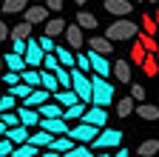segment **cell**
Returning a JSON list of instances; mask_svg holds the SVG:
<instances>
[{
	"instance_id": "obj_50",
	"label": "cell",
	"mask_w": 159,
	"mask_h": 157,
	"mask_svg": "<svg viewBox=\"0 0 159 157\" xmlns=\"http://www.w3.org/2000/svg\"><path fill=\"white\" fill-rule=\"evenodd\" d=\"M37 157H60V151H54V149L48 146V149H43V151H37Z\"/></svg>"
},
{
	"instance_id": "obj_36",
	"label": "cell",
	"mask_w": 159,
	"mask_h": 157,
	"mask_svg": "<svg viewBox=\"0 0 159 157\" xmlns=\"http://www.w3.org/2000/svg\"><path fill=\"white\" fill-rule=\"evenodd\" d=\"M139 157H153L159 151V140H145V143H139Z\"/></svg>"
},
{
	"instance_id": "obj_44",
	"label": "cell",
	"mask_w": 159,
	"mask_h": 157,
	"mask_svg": "<svg viewBox=\"0 0 159 157\" xmlns=\"http://www.w3.org/2000/svg\"><path fill=\"white\" fill-rule=\"evenodd\" d=\"M77 69H83V71H91V60H88V54H83V52H77Z\"/></svg>"
},
{
	"instance_id": "obj_58",
	"label": "cell",
	"mask_w": 159,
	"mask_h": 157,
	"mask_svg": "<svg viewBox=\"0 0 159 157\" xmlns=\"http://www.w3.org/2000/svg\"><path fill=\"white\" fill-rule=\"evenodd\" d=\"M151 3H159V0H151Z\"/></svg>"
},
{
	"instance_id": "obj_56",
	"label": "cell",
	"mask_w": 159,
	"mask_h": 157,
	"mask_svg": "<svg viewBox=\"0 0 159 157\" xmlns=\"http://www.w3.org/2000/svg\"><path fill=\"white\" fill-rule=\"evenodd\" d=\"M153 20H156V26H159V12H156V14H153Z\"/></svg>"
},
{
	"instance_id": "obj_55",
	"label": "cell",
	"mask_w": 159,
	"mask_h": 157,
	"mask_svg": "<svg viewBox=\"0 0 159 157\" xmlns=\"http://www.w3.org/2000/svg\"><path fill=\"white\" fill-rule=\"evenodd\" d=\"M3 66H6V63H3V57H0V74H3Z\"/></svg>"
},
{
	"instance_id": "obj_41",
	"label": "cell",
	"mask_w": 159,
	"mask_h": 157,
	"mask_svg": "<svg viewBox=\"0 0 159 157\" xmlns=\"http://www.w3.org/2000/svg\"><path fill=\"white\" fill-rule=\"evenodd\" d=\"M57 66H60L57 54H54V52H46V57H43V66H40V69H48V71H54Z\"/></svg>"
},
{
	"instance_id": "obj_30",
	"label": "cell",
	"mask_w": 159,
	"mask_h": 157,
	"mask_svg": "<svg viewBox=\"0 0 159 157\" xmlns=\"http://www.w3.org/2000/svg\"><path fill=\"white\" fill-rule=\"evenodd\" d=\"M66 157H94V151L88 149V143H74L68 151H63Z\"/></svg>"
},
{
	"instance_id": "obj_13",
	"label": "cell",
	"mask_w": 159,
	"mask_h": 157,
	"mask_svg": "<svg viewBox=\"0 0 159 157\" xmlns=\"http://www.w3.org/2000/svg\"><path fill=\"white\" fill-rule=\"evenodd\" d=\"M111 71H114V77H116L119 83H131V63L125 60V57H119V60H114Z\"/></svg>"
},
{
	"instance_id": "obj_3",
	"label": "cell",
	"mask_w": 159,
	"mask_h": 157,
	"mask_svg": "<svg viewBox=\"0 0 159 157\" xmlns=\"http://www.w3.org/2000/svg\"><path fill=\"white\" fill-rule=\"evenodd\" d=\"M97 134H99V126L85 123V120H80L77 126H71V129H68V137H71L74 143H91Z\"/></svg>"
},
{
	"instance_id": "obj_2",
	"label": "cell",
	"mask_w": 159,
	"mask_h": 157,
	"mask_svg": "<svg viewBox=\"0 0 159 157\" xmlns=\"http://www.w3.org/2000/svg\"><path fill=\"white\" fill-rule=\"evenodd\" d=\"M139 34V26L136 23H131L128 17H122V20H116V23H111L108 29H105V37L114 43V40H134V37Z\"/></svg>"
},
{
	"instance_id": "obj_26",
	"label": "cell",
	"mask_w": 159,
	"mask_h": 157,
	"mask_svg": "<svg viewBox=\"0 0 159 157\" xmlns=\"http://www.w3.org/2000/svg\"><path fill=\"white\" fill-rule=\"evenodd\" d=\"M54 54H57V60L63 63L66 69H71V66H77V60H74V52L68 49V46H57L54 49Z\"/></svg>"
},
{
	"instance_id": "obj_61",
	"label": "cell",
	"mask_w": 159,
	"mask_h": 157,
	"mask_svg": "<svg viewBox=\"0 0 159 157\" xmlns=\"http://www.w3.org/2000/svg\"><path fill=\"white\" fill-rule=\"evenodd\" d=\"M9 157H14V154H9Z\"/></svg>"
},
{
	"instance_id": "obj_19",
	"label": "cell",
	"mask_w": 159,
	"mask_h": 157,
	"mask_svg": "<svg viewBox=\"0 0 159 157\" xmlns=\"http://www.w3.org/2000/svg\"><path fill=\"white\" fill-rule=\"evenodd\" d=\"M3 63H6V69H11V71H23V69H29V66H26V57L17 54V52L3 54Z\"/></svg>"
},
{
	"instance_id": "obj_20",
	"label": "cell",
	"mask_w": 159,
	"mask_h": 157,
	"mask_svg": "<svg viewBox=\"0 0 159 157\" xmlns=\"http://www.w3.org/2000/svg\"><path fill=\"white\" fill-rule=\"evenodd\" d=\"M134 111L142 117V120H159V106H153V103H139V106H134Z\"/></svg>"
},
{
	"instance_id": "obj_14",
	"label": "cell",
	"mask_w": 159,
	"mask_h": 157,
	"mask_svg": "<svg viewBox=\"0 0 159 157\" xmlns=\"http://www.w3.org/2000/svg\"><path fill=\"white\" fill-rule=\"evenodd\" d=\"M17 114H20V123H23V126H29V129L40 126V111H37V109H31V106H20Z\"/></svg>"
},
{
	"instance_id": "obj_25",
	"label": "cell",
	"mask_w": 159,
	"mask_h": 157,
	"mask_svg": "<svg viewBox=\"0 0 159 157\" xmlns=\"http://www.w3.org/2000/svg\"><path fill=\"white\" fill-rule=\"evenodd\" d=\"M11 40H29L31 37V23L29 20H23V23H17V26H11Z\"/></svg>"
},
{
	"instance_id": "obj_42",
	"label": "cell",
	"mask_w": 159,
	"mask_h": 157,
	"mask_svg": "<svg viewBox=\"0 0 159 157\" xmlns=\"http://www.w3.org/2000/svg\"><path fill=\"white\" fill-rule=\"evenodd\" d=\"M11 109H17V97H14V94L0 97V111H11Z\"/></svg>"
},
{
	"instance_id": "obj_38",
	"label": "cell",
	"mask_w": 159,
	"mask_h": 157,
	"mask_svg": "<svg viewBox=\"0 0 159 157\" xmlns=\"http://www.w3.org/2000/svg\"><path fill=\"white\" fill-rule=\"evenodd\" d=\"M11 94L17 97V100H26V97L31 94V86H29V83H23V80H20V83H14V86H11Z\"/></svg>"
},
{
	"instance_id": "obj_46",
	"label": "cell",
	"mask_w": 159,
	"mask_h": 157,
	"mask_svg": "<svg viewBox=\"0 0 159 157\" xmlns=\"http://www.w3.org/2000/svg\"><path fill=\"white\" fill-rule=\"evenodd\" d=\"M40 49H43V52H54L57 49V43H54V37H48V34H43V37H40Z\"/></svg>"
},
{
	"instance_id": "obj_21",
	"label": "cell",
	"mask_w": 159,
	"mask_h": 157,
	"mask_svg": "<svg viewBox=\"0 0 159 157\" xmlns=\"http://www.w3.org/2000/svg\"><path fill=\"white\" fill-rule=\"evenodd\" d=\"M88 49H94L99 54H111L114 52V43L108 40V37H88Z\"/></svg>"
},
{
	"instance_id": "obj_35",
	"label": "cell",
	"mask_w": 159,
	"mask_h": 157,
	"mask_svg": "<svg viewBox=\"0 0 159 157\" xmlns=\"http://www.w3.org/2000/svg\"><path fill=\"white\" fill-rule=\"evenodd\" d=\"M136 37H139V40H142V46H145V52H153V54L159 52V40H156V37H153V34H148V32H139Z\"/></svg>"
},
{
	"instance_id": "obj_59",
	"label": "cell",
	"mask_w": 159,
	"mask_h": 157,
	"mask_svg": "<svg viewBox=\"0 0 159 157\" xmlns=\"http://www.w3.org/2000/svg\"><path fill=\"white\" fill-rule=\"evenodd\" d=\"M131 3H139V0H131Z\"/></svg>"
},
{
	"instance_id": "obj_4",
	"label": "cell",
	"mask_w": 159,
	"mask_h": 157,
	"mask_svg": "<svg viewBox=\"0 0 159 157\" xmlns=\"http://www.w3.org/2000/svg\"><path fill=\"white\" fill-rule=\"evenodd\" d=\"M122 143V131L119 129H99V134L91 140L94 149H116Z\"/></svg>"
},
{
	"instance_id": "obj_23",
	"label": "cell",
	"mask_w": 159,
	"mask_h": 157,
	"mask_svg": "<svg viewBox=\"0 0 159 157\" xmlns=\"http://www.w3.org/2000/svg\"><path fill=\"white\" fill-rule=\"evenodd\" d=\"M40 86H43V89H48L51 94L60 89V83H57V74L54 71H48V69H40Z\"/></svg>"
},
{
	"instance_id": "obj_28",
	"label": "cell",
	"mask_w": 159,
	"mask_h": 157,
	"mask_svg": "<svg viewBox=\"0 0 159 157\" xmlns=\"http://www.w3.org/2000/svg\"><path fill=\"white\" fill-rule=\"evenodd\" d=\"M142 69H145V74H148V77H156V74H159V60H156V54H153V52H145Z\"/></svg>"
},
{
	"instance_id": "obj_53",
	"label": "cell",
	"mask_w": 159,
	"mask_h": 157,
	"mask_svg": "<svg viewBox=\"0 0 159 157\" xmlns=\"http://www.w3.org/2000/svg\"><path fill=\"white\" fill-rule=\"evenodd\" d=\"M111 157H128V151H122V149H116V151H114Z\"/></svg>"
},
{
	"instance_id": "obj_22",
	"label": "cell",
	"mask_w": 159,
	"mask_h": 157,
	"mask_svg": "<svg viewBox=\"0 0 159 157\" xmlns=\"http://www.w3.org/2000/svg\"><path fill=\"white\" fill-rule=\"evenodd\" d=\"M29 134H31V131H29V126H23V123L6 131V137H9V140H11L14 146H17V143H26V140H29Z\"/></svg>"
},
{
	"instance_id": "obj_52",
	"label": "cell",
	"mask_w": 159,
	"mask_h": 157,
	"mask_svg": "<svg viewBox=\"0 0 159 157\" xmlns=\"http://www.w3.org/2000/svg\"><path fill=\"white\" fill-rule=\"evenodd\" d=\"M6 131H9V126H6L3 120H0V137H6Z\"/></svg>"
},
{
	"instance_id": "obj_9",
	"label": "cell",
	"mask_w": 159,
	"mask_h": 157,
	"mask_svg": "<svg viewBox=\"0 0 159 157\" xmlns=\"http://www.w3.org/2000/svg\"><path fill=\"white\" fill-rule=\"evenodd\" d=\"M83 120L85 123H94V126H99V129H102L105 123H108V111H105V106H88L85 109V114H83Z\"/></svg>"
},
{
	"instance_id": "obj_43",
	"label": "cell",
	"mask_w": 159,
	"mask_h": 157,
	"mask_svg": "<svg viewBox=\"0 0 159 157\" xmlns=\"http://www.w3.org/2000/svg\"><path fill=\"white\" fill-rule=\"evenodd\" d=\"M0 80H3V83H6V86L11 89L14 83H20V71H11V69H9L6 74H0Z\"/></svg>"
},
{
	"instance_id": "obj_7",
	"label": "cell",
	"mask_w": 159,
	"mask_h": 157,
	"mask_svg": "<svg viewBox=\"0 0 159 157\" xmlns=\"http://www.w3.org/2000/svg\"><path fill=\"white\" fill-rule=\"evenodd\" d=\"M105 57H108V54H99V52L88 49V60H91V71H94V74H102V77L114 74V71H111V63L105 60Z\"/></svg>"
},
{
	"instance_id": "obj_8",
	"label": "cell",
	"mask_w": 159,
	"mask_h": 157,
	"mask_svg": "<svg viewBox=\"0 0 159 157\" xmlns=\"http://www.w3.org/2000/svg\"><path fill=\"white\" fill-rule=\"evenodd\" d=\"M26 66L29 69H40V66H43V57H46V52L43 49H40V43L37 40H29V46H26Z\"/></svg>"
},
{
	"instance_id": "obj_33",
	"label": "cell",
	"mask_w": 159,
	"mask_h": 157,
	"mask_svg": "<svg viewBox=\"0 0 159 157\" xmlns=\"http://www.w3.org/2000/svg\"><path fill=\"white\" fill-rule=\"evenodd\" d=\"M134 106H136V100L128 94V97H122V100H116V114H119V117H128V114L134 111Z\"/></svg>"
},
{
	"instance_id": "obj_12",
	"label": "cell",
	"mask_w": 159,
	"mask_h": 157,
	"mask_svg": "<svg viewBox=\"0 0 159 157\" xmlns=\"http://www.w3.org/2000/svg\"><path fill=\"white\" fill-rule=\"evenodd\" d=\"M46 100H51V91H48V89H43V86H37V89H31V94L23 100V106H31V109H37V106H43Z\"/></svg>"
},
{
	"instance_id": "obj_24",
	"label": "cell",
	"mask_w": 159,
	"mask_h": 157,
	"mask_svg": "<svg viewBox=\"0 0 159 157\" xmlns=\"http://www.w3.org/2000/svg\"><path fill=\"white\" fill-rule=\"evenodd\" d=\"M37 111H40V117H63V106H60L57 100H54V103L46 100L43 106H37Z\"/></svg>"
},
{
	"instance_id": "obj_27",
	"label": "cell",
	"mask_w": 159,
	"mask_h": 157,
	"mask_svg": "<svg viewBox=\"0 0 159 157\" xmlns=\"http://www.w3.org/2000/svg\"><path fill=\"white\" fill-rule=\"evenodd\" d=\"M128 60H134V63H139V66H142V60H145V46H142L139 37H134V40H131V54H128Z\"/></svg>"
},
{
	"instance_id": "obj_29",
	"label": "cell",
	"mask_w": 159,
	"mask_h": 157,
	"mask_svg": "<svg viewBox=\"0 0 159 157\" xmlns=\"http://www.w3.org/2000/svg\"><path fill=\"white\" fill-rule=\"evenodd\" d=\"M37 151H40V149H37L34 143H29V140H26V143H17L11 154H14V157H37Z\"/></svg>"
},
{
	"instance_id": "obj_1",
	"label": "cell",
	"mask_w": 159,
	"mask_h": 157,
	"mask_svg": "<svg viewBox=\"0 0 159 157\" xmlns=\"http://www.w3.org/2000/svg\"><path fill=\"white\" fill-rule=\"evenodd\" d=\"M91 103L111 106L114 103V83H108L102 74H91Z\"/></svg>"
},
{
	"instance_id": "obj_10",
	"label": "cell",
	"mask_w": 159,
	"mask_h": 157,
	"mask_svg": "<svg viewBox=\"0 0 159 157\" xmlns=\"http://www.w3.org/2000/svg\"><path fill=\"white\" fill-rule=\"evenodd\" d=\"M23 20H29L31 26L34 23H46L48 20V6H26L23 9Z\"/></svg>"
},
{
	"instance_id": "obj_32",
	"label": "cell",
	"mask_w": 159,
	"mask_h": 157,
	"mask_svg": "<svg viewBox=\"0 0 159 157\" xmlns=\"http://www.w3.org/2000/svg\"><path fill=\"white\" fill-rule=\"evenodd\" d=\"M20 80L29 83L31 89H37L40 86V69H23V71H20Z\"/></svg>"
},
{
	"instance_id": "obj_31",
	"label": "cell",
	"mask_w": 159,
	"mask_h": 157,
	"mask_svg": "<svg viewBox=\"0 0 159 157\" xmlns=\"http://www.w3.org/2000/svg\"><path fill=\"white\" fill-rule=\"evenodd\" d=\"M71 146H74V140H71L68 134H57L54 140H51V149H54V151H60V154H63V151H68Z\"/></svg>"
},
{
	"instance_id": "obj_51",
	"label": "cell",
	"mask_w": 159,
	"mask_h": 157,
	"mask_svg": "<svg viewBox=\"0 0 159 157\" xmlns=\"http://www.w3.org/2000/svg\"><path fill=\"white\" fill-rule=\"evenodd\" d=\"M6 37H9V26L0 20V40H6Z\"/></svg>"
},
{
	"instance_id": "obj_6",
	"label": "cell",
	"mask_w": 159,
	"mask_h": 157,
	"mask_svg": "<svg viewBox=\"0 0 159 157\" xmlns=\"http://www.w3.org/2000/svg\"><path fill=\"white\" fill-rule=\"evenodd\" d=\"M63 37H66V46H68L71 52H80V49H83V43H85V37H83V29H80V23L66 26Z\"/></svg>"
},
{
	"instance_id": "obj_49",
	"label": "cell",
	"mask_w": 159,
	"mask_h": 157,
	"mask_svg": "<svg viewBox=\"0 0 159 157\" xmlns=\"http://www.w3.org/2000/svg\"><path fill=\"white\" fill-rule=\"evenodd\" d=\"M48 12H63V0H46Z\"/></svg>"
},
{
	"instance_id": "obj_40",
	"label": "cell",
	"mask_w": 159,
	"mask_h": 157,
	"mask_svg": "<svg viewBox=\"0 0 159 157\" xmlns=\"http://www.w3.org/2000/svg\"><path fill=\"white\" fill-rule=\"evenodd\" d=\"M142 29H145L148 34H153V37H156L159 26H156V20H153V14H142Z\"/></svg>"
},
{
	"instance_id": "obj_17",
	"label": "cell",
	"mask_w": 159,
	"mask_h": 157,
	"mask_svg": "<svg viewBox=\"0 0 159 157\" xmlns=\"http://www.w3.org/2000/svg\"><path fill=\"white\" fill-rule=\"evenodd\" d=\"M51 140H54V134H48L46 129H37V131H31V134H29V143H34L37 149H48V146H51Z\"/></svg>"
},
{
	"instance_id": "obj_45",
	"label": "cell",
	"mask_w": 159,
	"mask_h": 157,
	"mask_svg": "<svg viewBox=\"0 0 159 157\" xmlns=\"http://www.w3.org/2000/svg\"><path fill=\"white\" fill-rule=\"evenodd\" d=\"M14 151V143L9 140V137H0V157H9Z\"/></svg>"
},
{
	"instance_id": "obj_16",
	"label": "cell",
	"mask_w": 159,
	"mask_h": 157,
	"mask_svg": "<svg viewBox=\"0 0 159 157\" xmlns=\"http://www.w3.org/2000/svg\"><path fill=\"white\" fill-rule=\"evenodd\" d=\"M43 26H46V34H48V37H60V34L66 32V26H68V23H66L63 17L57 14V17H48V20H46Z\"/></svg>"
},
{
	"instance_id": "obj_48",
	"label": "cell",
	"mask_w": 159,
	"mask_h": 157,
	"mask_svg": "<svg viewBox=\"0 0 159 157\" xmlns=\"http://www.w3.org/2000/svg\"><path fill=\"white\" fill-rule=\"evenodd\" d=\"M26 46H29V40H11V52H17V54H26Z\"/></svg>"
},
{
	"instance_id": "obj_54",
	"label": "cell",
	"mask_w": 159,
	"mask_h": 157,
	"mask_svg": "<svg viewBox=\"0 0 159 157\" xmlns=\"http://www.w3.org/2000/svg\"><path fill=\"white\" fill-rule=\"evenodd\" d=\"M94 157H111V151H108V149H102V151H99V154H94Z\"/></svg>"
},
{
	"instance_id": "obj_57",
	"label": "cell",
	"mask_w": 159,
	"mask_h": 157,
	"mask_svg": "<svg viewBox=\"0 0 159 157\" xmlns=\"http://www.w3.org/2000/svg\"><path fill=\"white\" fill-rule=\"evenodd\" d=\"M74 3H77V6H83V3H85V0H74Z\"/></svg>"
},
{
	"instance_id": "obj_39",
	"label": "cell",
	"mask_w": 159,
	"mask_h": 157,
	"mask_svg": "<svg viewBox=\"0 0 159 157\" xmlns=\"http://www.w3.org/2000/svg\"><path fill=\"white\" fill-rule=\"evenodd\" d=\"M0 120H3L9 129H14V126H20V114H17V109H11V111H0Z\"/></svg>"
},
{
	"instance_id": "obj_15",
	"label": "cell",
	"mask_w": 159,
	"mask_h": 157,
	"mask_svg": "<svg viewBox=\"0 0 159 157\" xmlns=\"http://www.w3.org/2000/svg\"><path fill=\"white\" fill-rule=\"evenodd\" d=\"M91 103H85V100H77L74 106H66L63 109V117L66 120H83V114H85V109H88Z\"/></svg>"
},
{
	"instance_id": "obj_5",
	"label": "cell",
	"mask_w": 159,
	"mask_h": 157,
	"mask_svg": "<svg viewBox=\"0 0 159 157\" xmlns=\"http://www.w3.org/2000/svg\"><path fill=\"white\" fill-rule=\"evenodd\" d=\"M37 129H46L48 134L57 137V134H68L71 126L66 123V117H40V126H37Z\"/></svg>"
},
{
	"instance_id": "obj_18",
	"label": "cell",
	"mask_w": 159,
	"mask_h": 157,
	"mask_svg": "<svg viewBox=\"0 0 159 157\" xmlns=\"http://www.w3.org/2000/svg\"><path fill=\"white\" fill-rule=\"evenodd\" d=\"M51 97H54V100H57L60 106H63V109H66V106H74V103L80 100V97H77V91H74V89H57V91H54Z\"/></svg>"
},
{
	"instance_id": "obj_60",
	"label": "cell",
	"mask_w": 159,
	"mask_h": 157,
	"mask_svg": "<svg viewBox=\"0 0 159 157\" xmlns=\"http://www.w3.org/2000/svg\"><path fill=\"white\" fill-rule=\"evenodd\" d=\"M156 60H159V52H156Z\"/></svg>"
},
{
	"instance_id": "obj_37",
	"label": "cell",
	"mask_w": 159,
	"mask_h": 157,
	"mask_svg": "<svg viewBox=\"0 0 159 157\" xmlns=\"http://www.w3.org/2000/svg\"><path fill=\"white\" fill-rule=\"evenodd\" d=\"M77 23H80V29H97V17L91 12H80L77 14Z\"/></svg>"
},
{
	"instance_id": "obj_11",
	"label": "cell",
	"mask_w": 159,
	"mask_h": 157,
	"mask_svg": "<svg viewBox=\"0 0 159 157\" xmlns=\"http://www.w3.org/2000/svg\"><path fill=\"white\" fill-rule=\"evenodd\" d=\"M105 12L108 14H119V17H128L134 12V3H131V0H105Z\"/></svg>"
},
{
	"instance_id": "obj_47",
	"label": "cell",
	"mask_w": 159,
	"mask_h": 157,
	"mask_svg": "<svg viewBox=\"0 0 159 157\" xmlns=\"http://www.w3.org/2000/svg\"><path fill=\"white\" fill-rule=\"evenodd\" d=\"M131 97H134L136 103H142V100H145V89L139 86V83H134V86H131Z\"/></svg>"
},
{
	"instance_id": "obj_34",
	"label": "cell",
	"mask_w": 159,
	"mask_h": 157,
	"mask_svg": "<svg viewBox=\"0 0 159 157\" xmlns=\"http://www.w3.org/2000/svg\"><path fill=\"white\" fill-rule=\"evenodd\" d=\"M29 6V0H3V14H17Z\"/></svg>"
}]
</instances>
